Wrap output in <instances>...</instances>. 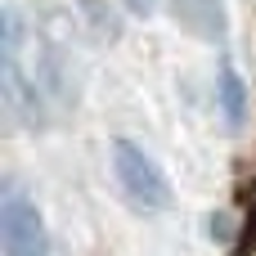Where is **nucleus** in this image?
<instances>
[{
	"instance_id": "obj_4",
	"label": "nucleus",
	"mask_w": 256,
	"mask_h": 256,
	"mask_svg": "<svg viewBox=\"0 0 256 256\" xmlns=\"http://www.w3.org/2000/svg\"><path fill=\"white\" fill-rule=\"evenodd\" d=\"M216 108L225 112L230 130H238L248 122V81L234 72L230 58H220V68H216Z\"/></svg>"
},
{
	"instance_id": "obj_3",
	"label": "nucleus",
	"mask_w": 256,
	"mask_h": 256,
	"mask_svg": "<svg viewBox=\"0 0 256 256\" xmlns=\"http://www.w3.org/2000/svg\"><path fill=\"white\" fill-rule=\"evenodd\" d=\"M176 9V22L212 45H220L230 36V14H225V0H171Z\"/></svg>"
},
{
	"instance_id": "obj_5",
	"label": "nucleus",
	"mask_w": 256,
	"mask_h": 256,
	"mask_svg": "<svg viewBox=\"0 0 256 256\" xmlns=\"http://www.w3.org/2000/svg\"><path fill=\"white\" fill-rule=\"evenodd\" d=\"M126 4H130L135 14H153V4H158V0H126Z\"/></svg>"
},
{
	"instance_id": "obj_1",
	"label": "nucleus",
	"mask_w": 256,
	"mask_h": 256,
	"mask_svg": "<svg viewBox=\"0 0 256 256\" xmlns=\"http://www.w3.org/2000/svg\"><path fill=\"white\" fill-rule=\"evenodd\" d=\"M0 252L4 256H54L36 198L14 176H4V184H0Z\"/></svg>"
},
{
	"instance_id": "obj_2",
	"label": "nucleus",
	"mask_w": 256,
	"mask_h": 256,
	"mask_svg": "<svg viewBox=\"0 0 256 256\" xmlns=\"http://www.w3.org/2000/svg\"><path fill=\"white\" fill-rule=\"evenodd\" d=\"M112 176L122 184V194L130 198L135 212H166L171 207V184L162 176V166L135 144V140H112Z\"/></svg>"
}]
</instances>
